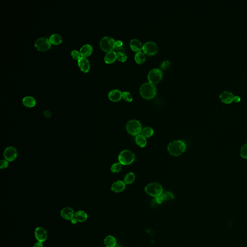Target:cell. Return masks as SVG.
I'll return each mask as SVG.
<instances>
[{
    "mask_svg": "<svg viewBox=\"0 0 247 247\" xmlns=\"http://www.w3.org/2000/svg\"><path fill=\"white\" fill-rule=\"evenodd\" d=\"M167 150L171 155L178 156L185 151L186 145L184 142L182 141H174L169 144Z\"/></svg>",
    "mask_w": 247,
    "mask_h": 247,
    "instance_id": "6da1fadb",
    "label": "cell"
},
{
    "mask_svg": "<svg viewBox=\"0 0 247 247\" xmlns=\"http://www.w3.org/2000/svg\"><path fill=\"white\" fill-rule=\"evenodd\" d=\"M156 89L155 86L150 82L145 83L142 84L140 89V93L143 98L150 99L156 94Z\"/></svg>",
    "mask_w": 247,
    "mask_h": 247,
    "instance_id": "7a4b0ae2",
    "label": "cell"
},
{
    "mask_svg": "<svg viewBox=\"0 0 247 247\" xmlns=\"http://www.w3.org/2000/svg\"><path fill=\"white\" fill-rule=\"evenodd\" d=\"M145 191L149 195L154 197H158L162 194V187L158 183H152L146 187Z\"/></svg>",
    "mask_w": 247,
    "mask_h": 247,
    "instance_id": "3957f363",
    "label": "cell"
},
{
    "mask_svg": "<svg viewBox=\"0 0 247 247\" xmlns=\"http://www.w3.org/2000/svg\"><path fill=\"white\" fill-rule=\"evenodd\" d=\"M100 46L104 51L107 52L113 51L115 47V41L113 38L104 37L101 40Z\"/></svg>",
    "mask_w": 247,
    "mask_h": 247,
    "instance_id": "277c9868",
    "label": "cell"
},
{
    "mask_svg": "<svg viewBox=\"0 0 247 247\" xmlns=\"http://www.w3.org/2000/svg\"><path fill=\"white\" fill-rule=\"evenodd\" d=\"M134 159V154L131 153L130 151H124L119 155V161L122 165H130L133 162Z\"/></svg>",
    "mask_w": 247,
    "mask_h": 247,
    "instance_id": "5b68a950",
    "label": "cell"
},
{
    "mask_svg": "<svg viewBox=\"0 0 247 247\" xmlns=\"http://www.w3.org/2000/svg\"><path fill=\"white\" fill-rule=\"evenodd\" d=\"M127 130L132 135H137L142 131V126L139 122L136 120L130 121L127 125Z\"/></svg>",
    "mask_w": 247,
    "mask_h": 247,
    "instance_id": "8992f818",
    "label": "cell"
},
{
    "mask_svg": "<svg viewBox=\"0 0 247 247\" xmlns=\"http://www.w3.org/2000/svg\"><path fill=\"white\" fill-rule=\"evenodd\" d=\"M35 46L39 51H45L50 48L51 43L46 38H40L35 42Z\"/></svg>",
    "mask_w": 247,
    "mask_h": 247,
    "instance_id": "52a82bcc",
    "label": "cell"
},
{
    "mask_svg": "<svg viewBox=\"0 0 247 247\" xmlns=\"http://www.w3.org/2000/svg\"><path fill=\"white\" fill-rule=\"evenodd\" d=\"M162 72L159 69L155 68L149 72L148 78L150 82L152 84L158 82L162 78Z\"/></svg>",
    "mask_w": 247,
    "mask_h": 247,
    "instance_id": "ba28073f",
    "label": "cell"
},
{
    "mask_svg": "<svg viewBox=\"0 0 247 247\" xmlns=\"http://www.w3.org/2000/svg\"><path fill=\"white\" fill-rule=\"evenodd\" d=\"M4 155L5 160L9 162L13 161L17 158V150L14 147H9L6 148L4 151Z\"/></svg>",
    "mask_w": 247,
    "mask_h": 247,
    "instance_id": "9c48e42d",
    "label": "cell"
},
{
    "mask_svg": "<svg viewBox=\"0 0 247 247\" xmlns=\"http://www.w3.org/2000/svg\"><path fill=\"white\" fill-rule=\"evenodd\" d=\"M142 49L146 54L153 55L155 54L158 51V46L155 42H148L143 45Z\"/></svg>",
    "mask_w": 247,
    "mask_h": 247,
    "instance_id": "30bf717a",
    "label": "cell"
},
{
    "mask_svg": "<svg viewBox=\"0 0 247 247\" xmlns=\"http://www.w3.org/2000/svg\"><path fill=\"white\" fill-rule=\"evenodd\" d=\"M35 237L38 241L43 242L47 238V233L45 229L41 227H37L34 232Z\"/></svg>",
    "mask_w": 247,
    "mask_h": 247,
    "instance_id": "8fae6325",
    "label": "cell"
},
{
    "mask_svg": "<svg viewBox=\"0 0 247 247\" xmlns=\"http://www.w3.org/2000/svg\"><path fill=\"white\" fill-rule=\"evenodd\" d=\"M78 64L81 70L84 73H87L89 70V62L86 57H81L78 61Z\"/></svg>",
    "mask_w": 247,
    "mask_h": 247,
    "instance_id": "7c38bea8",
    "label": "cell"
},
{
    "mask_svg": "<svg viewBox=\"0 0 247 247\" xmlns=\"http://www.w3.org/2000/svg\"><path fill=\"white\" fill-rule=\"evenodd\" d=\"M61 215L63 219L67 220H70L73 218H74L75 214L74 211L71 208L66 207L61 211Z\"/></svg>",
    "mask_w": 247,
    "mask_h": 247,
    "instance_id": "4fadbf2b",
    "label": "cell"
},
{
    "mask_svg": "<svg viewBox=\"0 0 247 247\" xmlns=\"http://www.w3.org/2000/svg\"><path fill=\"white\" fill-rule=\"evenodd\" d=\"M234 95L232 92L227 91H224L220 95L222 102L227 104L231 103L234 101Z\"/></svg>",
    "mask_w": 247,
    "mask_h": 247,
    "instance_id": "5bb4252c",
    "label": "cell"
},
{
    "mask_svg": "<svg viewBox=\"0 0 247 247\" xmlns=\"http://www.w3.org/2000/svg\"><path fill=\"white\" fill-rule=\"evenodd\" d=\"M109 98L113 102H118L120 101L122 97V93L120 90L118 89L112 90L109 92Z\"/></svg>",
    "mask_w": 247,
    "mask_h": 247,
    "instance_id": "9a60e30c",
    "label": "cell"
},
{
    "mask_svg": "<svg viewBox=\"0 0 247 247\" xmlns=\"http://www.w3.org/2000/svg\"><path fill=\"white\" fill-rule=\"evenodd\" d=\"M93 48L91 45L86 44L85 45L80 48V53L82 57H89L92 53Z\"/></svg>",
    "mask_w": 247,
    "mask_h": 247,
    "instance_id": "2e32d148",
    "label": "cell"
},
{
    "mask_svg": "<svg viewBox=\"0 0 247 247\" xmlns=\"http://www.w3.org/2000/svg\"><path fill=\"white\" fill-rule=\"evenodd\" d=\"M126 187V184L124 182L119 180L114 183L111 186V190L113 191L118 193L123 191Z\"/></svg>",
    "mask_w": 247,
    "mask_h": 247,
    "instance_id": "e0dca14e",
    "label": "cell"
},
{
    "mask_svg": "<svg viewBox=\"0 0 247 247\" xmlns=\"http://www.w3.org/2000/svg\"><path fill=\"white\" fill-rule=\"evenodd\" d=\"M22 103L26 107L32 108L36 105V101L34 98L30 96H27L22 99Z\"/></svg>",
    "mask_w": 247,
    "mask_h": 247,
    "instance_id": "ac0fdd59",
    "label": "cell"
},
{
    "mask_svg": "<svg viewBox=\"0 0 247 247\" xmlns=\"http://www.w3.org/2000/svg\"><path fill=\"white\" fill-rule=\"evenodd\" d=\"M130 46L133 50L137 52H139L142 48V42L136 39H133L130 41Z\"/></svg>",
    "mask_w": 247,
    "mask_h": 247,
    "instance_id": "d6986e66",
    "label": "cell"
},
{
    "mask_svg": "<svg viewBox=\"0 0 247 247\" xmlns=\"http://www.w3.org/2000/svg\"><path fill=\"white\" fill-rule=\"evenodd\" d=\"M117 58V54L114 51H110L107 53L104 57V61L107 63L114 62Z\"/></svg>",
    "mask_w": 247,
    "mask_h": 247,
    "instance_id": "ffe728a7",
    "label": "cell"
},
{
    "mask_svg": "<svg viewBox=\"0 0 247 247\" xmlns=\"http://www.w3.org/2000/svg\"><path fill=\"white\" fill-rule=\"evenodd\" d=\"M74 218L77 220L78 222H85L87 219V213L84 211H78L75 213Z\"/></svg>",
    "mask_w": 247,
    "mask_h": 247,
    "instance_id": "44dd1931",
    "label": "cell"
},
{
    "mask_svg": "<svg viewBox=\"0 0 247 247\" xmlns=\"http://www.w3.org/2000/svg\"><path fill=\"white\" fill-rule=\"evenodd\" d=\"M104 243L106 247H115L116 240L115 237L112 236H108L104 239Z\"/></svg>",
    "mask_w": 247,
    "mask_h": 247,
    "instance_id": "7402d4cb",
    "label": "cell"
},
{
    "mask_svg": "<svg viewBox=\"0 0 247 247\" xmlns=\"http://www.w3.org/2000/svg\"><path fill=\"white\" fill-rule=\"evenodd\" d=\"M51 44L54 45H58L62 41V38L61 35L58 34H54L51 35L49 39Z\"/></svg>",
    "mask_w": 247,
    "mask_h": 247,
    "instance_id": "603a6c76",
    "label": "cell"
},
{
    "mask_svg": "<svg viewBox=\"0 0 247 247\" xmlns=\"http://www.w3.org/2000/svg\"><path fill=\"white\" fill-rule=\"evenodd\" d=\"M136 142L137 144L141 147H144L146 145V139L142 135H139L136 137Z\"/></svg>",
    "mask_w": 247,
    "mask_h": 247,
    "instance_id": "cb8c5ba5",
    "label": "cell"
},
{
    "mask_svg": "<svg viewBox=\"0 0 247 247\" xmlns=\"http://www.w3.org/2000/svg\"><path fill=\"white\" fill-rule=\"evenodd\" d=\"M135 59L137 63L141 64V63H143L145 60V56L143 52L139 51V52H137L135 55Z\"/></svg>",
    "mask_w": 247,
    "mask_h": 247,
    "instance_id": "d4e9b609",
    "label": "cell"
},
{
    "mask_svg": "<svg viewBox=\"0 0 247 247\" xmlns=\"http://www.w3.org/2000/svg\"><path fill=\"white\" fill-rule=\"evenodd\" d=\"M135 176L133 173H129L127 174L124 179V183L126 184H131L134 180Z\"/></svg>",
    "mask_w": 247,
    "mask_h": 247,
    "instance_id": "484cf974",
    "label": "cell"
},
{
    "mask_svg": "<svg viewBox=\"0 0 247 247\" xmlns=\"http://www.w3.org/2000/svg\"><path fill=\"white\" fill-rule=\"evenodd\" d=\"M142 136H144V137L149 138L153 135L154 131H153V129L151 127H146L143 129V130H142Z\"/></svg>",
    "mask_w": 247,
    "mask_h": 247,
    "instance_id": "4316f807",
    "label": "cell"
},
{
    "mask_svg": "<svg viewBox=\"0 0 247 247\" xmlns=\"http://www.w3.org/2000/svg\"><path fill=\"white\" fill-rule=\"evenodd\" d=\"M121 169H122V165L120 163H116L111 166V171L114 173H118V172H120Z\"/></svg>",
    "mask_w": 247,
    "mask_h": 247,
    "instance_id": "83f0119b",
    "label": "cell"
},
{
    "mask_svg": "<svg viewBox=\"0 0 247 247\" xmlns=\"http://www.w3.org/2000/svg\"><path fill=\"white\" fill-rule=\"evenodd\" d=\"M161 196L162 197L163 200H170V199H172L174 198L173 194L170 193V192H165V193L163 194Z\"/></svg>",
    "mask_w": 247,
    "mask_h": 247,
    "instance_id": "f1b7e54d",
    "label": "cell"
},
{
    "mask_svg": "<svg viewBox=\"0 0 247 247\" xmlns=\"http://www.w3.org/2000/svg\"><path fill=\"white\" fill-rule=\"evenodd\" d=\"M122 97L125 101H127V102H131L132 99H133L131 94L130 93V92H127V91H124V92H123Z\"/></svg>",
    "mask_w": 247,
    "mask_h": 247,
    "instance_id": "f546056e",
    "label": "cell"
},
{
    "mask_svg": "<svg viewBox=\"0 0 247 247\" xmlns=\"http://www.w3.org/2000/svg\"><path fill=\"white\" fill-rule=\"evenodd\" d=\"M117 58L121 62L125 61L127 58V55L124 52H120L117 53Z\"/></svg>",
    "mask_w": 247,
    "mask_h": 247,
    "instance_id": "4dcf8cb0",
    "label": "cell"
},
{
    "mask_svg": "<svg viewBox=\"0 0 247 247\" xmlns=\"http://www.w3.org/2000/svg\"><path fill=\"white\" fill-rule=\"evenodd\" d=\"M240 155L244 158H247V144L242 147L240 151Z\"/></svg>",
    "mask_w": 247,
    "mask_h": 247,
    "instance_id": "1f68e13d",
    "label": "cell"
},
{
    "mask_svg": "<svg viewBox=\"0 0 247 247\" xmlns=\"http://www.w3.org/2000/svg\"><path fill=\"white\" fill-rule=\"evenodd\" d=\"M71 55H72L73 58L75 59H77L78 61V60L80 59V58H81V54H80V52L77 51L76 50H73V51H72Z\"/></svg>",
    "mask_w": 247,
    "mask_h": 247,
    "instance_id": "d6a6232c",
    "label": "cell"
},
{
    "mask_svg": "<svg viewBox=\"0 0 247 247\" xmlns=\"http://www.w3.org/2000/svg\"><path fill=\"white\" fill-rule=\"evenodd\" d=\"M8 160H1V166H0V168L1 169H4V168H6L8 167Z\"/></svg>",
    "mask_w": 247,
    "mask_h": 247,
    "instance_id": "836d02e7",
    "label": "cell"
},
{
    "mask_svg": "<svg viewBox=\"0 0 247 247\" xmlns=\"http://www.w3.org/2000/svg\"><path fill=\"white\" fill-rule=\"evenodd\" d=\"M170 65V62L169 61H163L161 63V68L163 69H167Z\"/></svg>",
    "mask_w": 247,
    "mask_h": 247,
    "instance_id": "e575fe53",
    "label": "cell"
},
{
    "mask_svg": "<svg viewBox=\"0 0 247 247\" xmlns=\"http://www.w3.org/2000/svg\"><path fill=\"white\" fill-rule=\"evenodd\" d=\"M114 49L115 50V52H117V53L120 52H124V51H125V48H124V47H123V46H115V48H114Z\"/></svg>",
    "mask_w": 247,
    "mask_h": 247,
    "instance_id": "d590c367",
    "label": "cell"
},
{
    "mask_svg": "<svg viewBox=\"0 0 247 247\" xmlns=\"http://www.w3.org/2000/svg\"><path fill=\"white\" fill-rule=\"evenodd\" d=\"M155 202L158 204H161L162 203L163 201H164L161 195L156 197V199H155Z\"/></svg>",
    "mask_w": 247,
    "mask_h": 247,
    "instance_id": "8d00e7d4",
    "label": "cell"
},
{
    "mask_svg": "<svg viewBox=\"0 0 247 247\" xmlns=\"http://www.w3.org/2000/svg\"><path fill=\"white\" fill-rule=\"evenodd\" d=\"M33 247H43L42 242L37 241V242L35 243V244H34V246H33Z\"/></svg>",
    "mask_w": 247,
    "mask_h": 247,
    "instance_id": "74e56055",
    "label": "cell"
},
{
    "mask_svg": "<svg viewBox=\"0 0 247 247\" xmlns=\"http://www.w3.org/2000/svg\"><path fill=\"white\" fill-rule=\"evenodd\" d=\"M123 43L121 40H118L115 42V46H123Z\"/></svg>",
    "mask_w": 247,
    "mask_h": 247,
    "instance_id": "f35d334b",
    "label": "cell"
},
{
    "mask_svg": "<svg viewBox=\"0 0 247 247\" xmlns=\"http://www.w3.org/2000/svg\"><path fill=\"white\" fill-rule=\"evenodd\" d=\"M234 101H235V102H238L240 101V98L239 96H234Z\"/></svg>",
    "mask_w": 247,
    "mask_h": 247,
    "instance_id": "ab89813d",
    "label": "cell"
},
{
    "mask_svg": "<svg viewBox=\"0 0 247 247\" xmlns=\"http://www.w3.org/2000/svg\"><path fill=\"white\" fill-rule=\"evenodd\" d=\"M70 220H71V223L73 224H77V223L78 222L77 220L74 217L72 219Z\"/></svg>",
    "mask_w": 247,
    "mask_h": 247,
    "instance_id": "60d3db41",
    "label": "cell"
},
{
    "mask_svg": "<svg viewBox=\"0 0 247 247\" xmlns=\"http://www.w3.org/2000/svg\"><path fill=\"white\" fill-rule=\"evenodd\" d=\"M115 247H121V246H115Z\"/></svg>",
    "mask_w": 247,
    "mask_h": 247,
    "instance_id": "b9f144b4",
    "label": "cell"
}]
</instances>
